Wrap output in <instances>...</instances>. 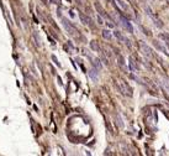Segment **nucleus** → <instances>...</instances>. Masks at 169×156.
<instances>
[{"instance_id": "nucleus-2", "label": "nucleus", "mask_w": 169, "mask_h": 156, "mask_svg": "<svg viewBox=\"0 0 169 156\" xmlns=\"http://www.w3.org/2000/svg\"><path fill=\"white\" fill-rule=\"evenodd\" d=\"M120 21H121V25H123V27L126 29L128 32H133V27H132L131 22L125 17V16H120Z\"/></svg>"}, {"instance_id": "nucleus-14", "label": "nucleus", "mask_w": 169, "mask_h": 156, "mask_svg": "<svg viewBox=\"0 0 169 156\" xmlns=\"http://www.w3.org/2000/svg\"><path fill=\"white\" fill-rule=\"evenodd\" d=\"M93 65H94V67H95V68H98V69H101V63H100V61H99L98 58H95V60H94Z\"/></svg>"}, {"instance_id": "nucleus-5", "label": "nucleus", "mask_w": 169, "mask_h": 156, "mask_svg": "<svg viewBox=\"0 0 169 156\" xmlns=\"http://www.w3.org/2000/svg\"><path fill=\"white\" fill-rule=\"evenodd\" d=\"M89 76H90V78L94 81V82H96L98 81V68H91L90 71H89Z\"/></svg>"}, {"instance_id": "nucleus-6", "label": "nucleus", "mask_w": 169, "mask_h": 156, "mask_svg": "<svg viewBox=\"0 0 169 156\" xmlns=\"http://www.w3.org/2000/svg\"><path fill=\"white\" fill-rule=\"evenodd\" d=\"M153 45L154 46H156L158 50H159V51H162V52H163V53H165V55H168V52H167V48L163 46V45H160L159 44V42L158 41H153Z\"/></svg>"}, {"instance_id": "nucleus-9", "label": "nucleus", "mask_w": 169, "mask_h": 156, "mask_svg": "<svg viewBox=\"0 0 169 156\" xmlns=\"http://www.w3.org/2000/svg\"><path fill=\"white\" fill-rule=\"evenodd\" d=\"M117 4H119V6L123 10V11H128V5H126V3L122 1V0H116Z\"/></svg>"}, {"instance_id": "nucleus-11", "label": "nucleus", "mask_w": 169, "mask_h": 156, "mask_svg": "<svg viewBox=\"0 0 169 156\" xmlns=\"http://www.w3.org/2000/svg\"><path fill=\"white\" fill-rule=\"evenodd\" d=\"M102 37L106 40H111L112 39V33L110 32L109 30H102Z\"/></svg>"}, {"instance_id": "nucleus-13", "label": "nucleus", "mask_w": 169, "mask_h": 156, "mask_svg": "<svg viewBox=\"0 0 169 156\" xmlns=\"http://www.w3.org/2000/svg\"><path fill=\"white\" fill-rule=\"evenodd\" d=\"M159 39H162L163 41H167V42H169V33H165V32L160 33V35H159Z\"/></svg>"}, {"instance_id": "nucleus-16", "label": "nucleus", "mask_w": 169, "mask_h": 156, "mask_svg": "<svg viewBox=\"0 0 169 156\" xmlns=\"http://www.w3.org/2000/svg\"><path fill=\"white\" fill-rule=\"evenodd\" d=\"M98 21H99V24H100V25H102V24H104V21L101 20V17H100V16H98Z\"/></svg>"}, {"instance_id": "nucleus-4", "label": "nucleus", "mask_w": 169, "mask_h": 156, "mask_svg": "<svg viewBox=\"0 0 169 156\" xmlns=\"http://www.w3.org/2000/svg\"><path fill=\"white\" fill-rule=\"evenodd\" d=\"M121 90H122V93H123V94H126V95H131V93H130L131 89H130V87H128V86H127V84L125 83L123 81L121 82Z\"/></svg>"}, {"instance_id": "nucleus-15", "label": "nucleus", "mask_w": 169, "mask_h": 156, "mask_svg": "<svg viewBox=\"0 0 169 156\" xmlns=\"http://www.w3.org/2000/svg\"><path fill=\"white\" fill-rule=\"evenodd\" d=\"M52 60L54 61V63H56V65H57L58 67H61V63L58 62V60H57V57H56V56H52Z\"/></svg>"}, {"instance_id": "nucleus-3", "label": "nucleus", "mask_w": 169, "mask_h": 156, "mask_svg": "<svg viewBox=\"0 0 169 156\" xmlns=\"http://www.w3.org/2000/svg\"><path fill=\"white\" fill-rule=\"evenodd\" d=\"M147 11H148V15H149V17H151V19L154 21V24H156V26H158V27H162V26H163V24L160 22V20H159V19H157L156 16H154L153 14L151 12V10H149V9H147Z\"/></svg>"}, {"instance_id": "nucleus-12", "label": "nucleus", "mask_w": 169, "mask_h": 156, "mask_svg": "<svg viewBox=\"0 0 169 156\" xmlns=\"http://www.w3.org/2000/svg\"><path fill=\"white\" fill-rule=\"evenodd\" d=\"M90 47H91V48L94 50V51H96V52H98L99 50H100L99 45L96 44V41H91V42H90Z\"/></svg>"}, {"instance_id": "nucleus-8", "label": "nucleus", "mask_w": 169, "mask_h": 156, "mask_svg": "<svg viewBox=\"0 0 169 156\" xmlns=\"http://www.w3.org/2000/svg\"><path fill=\"white\" fill-rule=\"evenodd\" d=\"M80 20L83 21V24L84 25H91V20H90V17H88V16H85L84 14H80Z\"/></svg>"}, {"instance_id": "nucleus-10", "label": "nucleus", "mask_w": 169, "mask_h": 156, "mask_svg": "<svg viewBox=\"0 0 169 156\" xmlns=\"http://www.w3.org/2000/svg\"><path fill=\"white\" fill-rule=\"evenodd\" d=\"M114 35H115V36H116L117 39H119L121 42H122V41H125V42H128V41L126 40V37H125V36H123V35H122L120 31H115V32H114Z\"/></svg>"}, {"instance_id": "nucleus-1", "label": "nucleus", "mask_w": 169, "mask_h": 156, "mask_svg": "<svg viewBox=\"0 0 169 156\" xmlns=\"http://www.w3.org/2000/svg\"><path fill=\"white\" fill-rule=\"evenodd\" d=\"M62 24H63V26H64V29H65V31H67L69 35H74L75 32H77V30H75V27L72 25V22H69V21L67 20V19H62Z\"/></svg>"}, {"instance_id": "nucleus-7", "label": "nucleus", "mask_w": 169, "mask_h": 156, "mask_svg": "<svg viewBox=\"0 0 169 156\" xmlns=\"http://www.w3.org/2000/svg\"><path fill=\"white\" fill-rule=\"evenodd\" d=\"M141 47L144 50V55L147 56V57H152V53H151V48L147 46L146 44H143V42H141Z\"/></svg>"}]
</instances>
